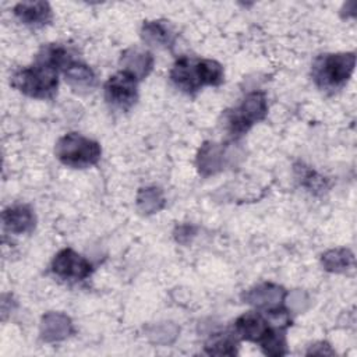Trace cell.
Instances as JSON below:
<instances>
[{"instance_id":"5","label":"cell","mask_w":357,"mask_h":357,"mask_svg":"<svg viewBox=\"0 0 357 357\" xmlns=\"http://www.w3.org/2000/svg\"><path fill=\"white\" fill-rule=\"evenodd\" d=\"M268 113V102L264 92L255 91L248 93L243 102L225 114L226 128L233 137L243 135L255 123L265 119Z\"/></svg>"},{"instance_id":"22","label":"cell","mask_w":357,"mask_h":357,"mask_svg":"<svg viewBox=\"0 0 357 357\" xmlns=\"http://www.w3.org/2000/svg\"><path fill=\"white\" fill-rule=\"evenodd\" d=\"M194 227L190 226V225H184V226H180L177 230H176V240L185 244L191 240V237L194 236Z\"/></svg>"},{"instance_id":"4","label":"cell","mask_w":357,"mask_h":357,"mask_svg":"<svg viewBox=\"0 0 357 357\" xmlns=\"http://www.w3.org/2000/svg\"><path fill=\"white\" fill-rule=\"evenodd\" d=\"M57 159L74 169H85L93 166L100 159V145L78 132H68L63 135L54 148Z\"/></svg>"},{"instance_id":"23","label":"cell","mask_w":357,"mask_h":357,"mask_svg":"<svg viewBox=\"0 0 357 357\" xmlns=\"http://www.w3.org/2000/svg\"><path fill=\"white\" fill-rule=\"evenodd\" d=\"M307 354H318V356H332L335 354V351L331 349V346L328 343L319 342L315 343L314 346L310 347V350L307 351Z\"/></svg>"},{"instance_id":"2","label":"cell","mask_w":357,"mask_h":357,"mask_svg":"<svg viewBox=\"0 0 357 357\" xmlns=\"http://www.w3.org/2000/svg\"><path fill=\"white\" fill-rule=\"evenodd\" d=\"M356 66V54L331 53L321 54L312 64V78L322 89H336L344 85L351 77Z\"/></svg>"},{"instance_id":"11","label":"cell","mask_w":357,"mask_h":357,"mask_svg":"<svg viewBox=\"0 0 357 357\" xmlns=\"http://www.w3.org/2000/svg\"><path fill=\"white\" fill-rule=\"evenodd\" d=\"M234 329L241 339L259 343L271 328L268 319L262 314L245 312L236 319Z\"/></svg>"},{"instance_id":"3","label":"cell","mask_w":357,"mask_h":357,"mask_svg":"<svg viewBox=\"0 0 357 357\" xmlns=\"http://www.w3.org/2000/svg\"><path fill=\"white\" fill-rule=\"evenodd\" d=\"M11 85L31 98H52L59 85L57 70L35 61L33 66L15 71L11 77Z\"/></svg>"},{"instance_id":"8","label":"cell","mask_w":357,"mask_h":357,"mask_svg":"<svg viewBox=\"0 0 357 357\" xmlns=\"http://www.w3.org/2000/svg\"><path fill=\"white\" fill-rule=\"evenodd\" d=\"M243 297L245 303L268 311L272 308L282 307V301L286 297V290L273 283H262L245 291Z\"/></svg>"},{"instance_id":"9","label":"cell","mask_w":357,"mask_h":357,"mask_svg":"<svg viewBox=\"0 0 357 357\" xmlns=\"http://www.w3.org/2000/svg\"><path fill=\"white\" fill-rule=\"evenodd\" d=\"M1 220L6 230L15 234L31 233L36 225L35 213L26 205H13L6 208L1 213Z\"/></svg>"},{"instance_id":"6","label":"cell","mask_w":357,"mask_h":357,"mask_svg":"<svg viewBox=\"0 0 357 357\" xmlns=\"http://www.w3.org/2000/svg\"><path fill=\"white\" fill-rule=\"evenodd\" d=\"M105 98L114 107L130 109L138 98V79L124 70L113 74L105 84Z\"/></svg>"},{"instance_id":"17","label":"cell","mask_w":357,"mask_h":357,"mask_svg":"<svg viewBox=\"0 0 357 357\" xmlns=\"http://www.w3.org/2000/svg\"><path fill=\"white\" fill-rule=\"evenodd\" d=\"M166 199L159 187H142L137 194V206L145 215H152L163 209Z\"/></svg>"},{"instance_id":"14","label":"cell","mask_w":357,"mask_h":357,"mask_svg":"<svg viewBox=\"0 0 357 357\" xmlns=\"http://www.w3.org/2000/svg\"><path fill=\"white\" fill-rule=\"evenodd\" d=\"M14 14L26 25L40 26L50 21L52 8L46 1H21L14 7Z\"/></svg>"},{"instance_id":"16","label":"cell","mask_w":357,"mask_h":357,"mask_svg":"<svg viewBox=\"0 0 357 357\" xmlns=\"http://www.w3.org/2000/svg\"><path fill=\"white\" fill-rule=\"evenodd\" d=\"M66 81L75 89H91L95 85L96 77L91 67L81 61L71 60L63 68Z\"/></svg>"},{"instance_id":"1","label":"cell","mask_w":357,"mask_h":357,"mask_svg":"<svg viewBox=\"0 0 357 357\" xmlns=\"http://www.w3.org/2000/svg\"><path fill=\"white\" fill-rule=\"evenodd\" d=\"M170 78L176 86L192 93L204 85H220L225 78V71L222 64L216 60L183 56L173 64Z\"/></svg>"},{"instance_id":"20","label":"cell","mask_w":357,"mask_h":357,"mask_svg":"<svg viewBox=\"0 0 357 357\" xmlns=\"http://www.w3.org/2000/svg\"><path fill=\"white\" fill-rule=\"evenodd\" d=\"M262 351L266 356H283L286 354V337L283 329H269L264 339L259 342Z\"/></svg>"},{"instance_id":"21","label":"cell","mask_w":357,"mask_h":357,"mask_svg":"<svg viewBox=\"0 0 357 357\" xmlns=\"http://www.w3.org/2000/svg\"><path fill=\"white\" fill-rule=\"evenodd\" d=\"M301 177H303V184L310 190H321L324 187V177L318 176L312 170H307Z\"/></svg>"},{"instance_id":"12","label":"cell","mask_w":357,"mask_h":357,"mask_svg":"<svg viewBox=\"0 0 357 357\" xmlns=\"http://www.w3.org/2000/svg\"><path fill=\"white\" fill-rule=\"evenodd\" d=\"M120 64L123 70L132 74L137 79L145 78L153 67V56L148 50L139 47H128L121 53Z\"/></svg>"},{"instance_id":"10","label":"cell","mask_w":357,"mask_h":357,"mask_svg":"<svg viewBox=\"0 0 357 357\" xmlns=\"http://www.w3.org/2000/svg\"><path fill=\"white\" fill-rule=\"evenodd\" d=\"M73 333V322L63 312H46L40 321V337L45 342H60Z\"/></svg>"},{"instance_id":"18","label":"cell","mask_w":357,"mask_h":357,"mask_svg":"<svg viewBox=\"0 0 357 357\" xmlns=\"http://www.w3.org/2000/svg\"><path fill=\"white\" fill-rule=\"evenodd\" d=\"M322 266L328 272L343 273L354 265V255L347 248H333L322 255Z\"/></svg>"},{"instance_id":"19","label":"cell","mask_w":357,"mask_h":357,"mask_svg":"<svg viewBox=\"0 0 357 357\" xmlns=\"http://www.w3.org/2000/svg\"><path fill=\"white\" fill-rule=\"evenodd\" d=\"M205 351L211 356H236L237 343L227 333L213 335L205 344Z\"/></svg>"},{"instance_id":"15","label":"cell","mask_w":357,"mask_h":357,"mask_svg":"<svg viewBox=\"0 0 357 357\" xmlns=\"http://www.w3.org/2000/svg\"><path fill=\"white\" fill-rule=\"evenodd\" d=\"M141 38L149 46L172 49L176 35L163 21H145L141 28Z\"/></svg>"},{"instance_id":"13","label":"cell","mask_w":357,"mask_h":357,"mask_svg":"<svg viewBox=\"0 0 357 357\" xmlns=\"http://www.w3.org/2000/svg\"><path fill=\"white\" fill-rule=\"evenodd\" d=\"M226 163V149L216 142H205L197 158L198 170L202 176H211L220 172Z\"/></svg>"},{"instance_id":"7","label":"cell","mask_w":357,"mask_h":357,"mask_svg":"<svg viewBox=\"0 0 357 357\" xmlns=\"http://www.w3.org/2000/svg\"><path fill=\"white\" fill-rule=\"evenodd\" d=\"M52 271L61 279L82 280L92 272V265L82 255L71 248L59 251L52 261Z\"/></svg>"}]
</instances>
